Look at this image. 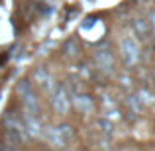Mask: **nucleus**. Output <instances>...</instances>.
Masks as SVG:
<instances>
[{
	"instance_id": "f03ea898",
	"label": "nucleus",
	"mask_w": 155,
	"mask_h": 151,
	"mask_svg": "<svg viewBox=\"0 0 155 151\" xmlns=\"http://www.w3.org/2000/svg\"><path fill=\"white\" fill-rule=\"evenodd\" d=\"M43 136L55 147H63V145H67L73 140V132L69 126H55V128L49 126V128H43Z\"/></svg>"
},
{
	"instance_id": "39448f33",
	"label": "nucleus",
	"mask_w": 155,
	"mask_h": 151,
	"mask_svg": "<svg viewBox=\"0 0 155 151\" xmlns=\"http://www.w3.org/2000/svg\"><path fill=\"white\" fill-rule=\"evenodd\" d=\"M94 61L102 71H110V73L114 71V59H112V55H110L108 49H96L94 51Z\"/></svg>"
},
{
	"instance_id": "423d86ee",
	"label": "nucleus",
	"mask_w": 155,
	"mask_h": 151,
	"mask_svg": "<svg viewBox=\"0 0 155 151\" xmlns=\"http://www.w3.org/2000/svg\"><path fill=\"white\" fill-rule=\"evenodd\" d=\"M22 120H24V126H26V132L28 136H39L41 133V124L38 122V118L34 114H22Z\"/></svg>"
},
{
	"instance_id": "7ed1b4c3",
	"label": "nucleus",
	"mask_w": 155,
	"mask_h": 151,
	"mask_svg": "<svg viewBox=\"0 0 155 151\" xmlns=\"http://www.w3.org/2000/svg\"><path fill=\"white\" fill-rule=\"evenodd\" d=\"M120 47H122V57H124L126 65L128 67H134L137 65L140 61V43L134 35H124L120 41Z\"/></svg>"
},
{
	"instance_id": "20e7f679",
	"label": "nucleus",
	"mask_w": 155,
	"mask_h": 151,
	"mask_svg": "<svg viewBox=\"0 0 155 151\" xmlns=\"http://www.w3.org/2000/svg\"><path fill=\"white\" fill-rule=\"evenodd\" d=\"M51 104H53V108H55L57 114H67L69 108H71V102H69L67 90H65V88H55V90H53Z\"/></svg>"
},
{
	"instance_id": "6e6552de",
	"label": "nucleus",
	"mask_w": 155,
	"mask_h": 151,
	"mask_svg": "<svg viewBox=\"0 0 155 151\" xmlns=\"http://www.w3.org/2000/svg\"><path fill=\"white\" fill-rule=\"evenodd\" d=\"M73 104H75V108L79 110V112H83V114H88V112H92V98L91 96H87V94H75L73 96Z\"/></svg>"
},
{
	"instance_id": "0eeeda50",
	"label": "nucleus",
	"mask_w": 155,
	"mask_h": 151,
	"mask_svg": "<svg viewBox=\"0 0 155 151\" xmlns=\"http://www.w3.org/2000/svg\"><path fill=\"white\" fill-rule=\"evenodd\" d=\"M34 80H35V83H38L41 88H45V90H51V88H53V79H51V75H49V73H47L43 67H38V69H35Z\"/></svg>"
},
{
	"instance_id": "1a4fd4ad",
	"label": "nucleus",
	"mask_w": 155,
	"mask_h": 151,
	"mask_svg": "<svg viewBox=\"0 0 155 151\" xmlns=\"http://www.w3.org/2000/svg\"><path fill=\"white\" fill-rule=\"evenodd\" d=\"M134 28H136V31L141 35V38L149 35V28H147V22H145V20H141V18L136 20V22H134Z\"/></svg>"
},
{
	"instance_id": "f257e3e1",
	"label": "nucleus",
	"mask_w": 155,
	"mask_h": 151,
	"mask_svg": "<svg viewBox=\"0 0 155 151\" xmlns=\"http://www.w3.org/2000/svg\"><path fill=\"white\" fill-rule=\"evenodd\" d=\"M16 92H18L20 100H22L24 108H26V114L38 116L39 114V100H38V96H35V92L31 90L30 83H28V80H22V83L18 84V88H16Z\"/></svg>"
},
{
	"instance_id": "9d476101",
	"label": "nucleus",
	"mask_w": 155,
	"mask_h": 151,
	"mask_svg": "<svg viewBox=\"0 0 155 151\" xmlns=\"http://www.w3.org/2000/svg\"><path fill=\"white\" fill-rule=\"evenodd\" d=\"M0 151H18V149H16V147H12V145H4V147L0 149Z\"/></svg>"
}]
</instances>
